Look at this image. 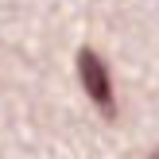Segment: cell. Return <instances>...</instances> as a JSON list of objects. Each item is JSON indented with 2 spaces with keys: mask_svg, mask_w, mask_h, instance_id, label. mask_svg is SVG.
<instances>
[{
  "mask_svg": "<svg viewBox=\"0 0 159 159\" xmlns=\"http://www.w3.org/2000/svg\"><path fill=\"white\" fill-rule=\"evenodd\" d=\"M78 78H82V89L89 93V101L109 116V120H113V116H116L113 82H109V70H105V62H101L97 51H89V47H82V51H78Z\"/></svg>",
  "mask_w": 159,
  "mask_h": 159,
  "instance_id": "obj_1",
  "label": "cell"
},
{
  "mask_svg": "<svg viewBox=\"0 0 159 159\" xmlns=\"http://www.w3.org/2000/svg\"><path fill=\"white\" fill-rule=\"evenodd\" d=\"M152 159H159V152H152Z\"/></svg>",
  "mask_w": 159,
  "mask_h": 159,
  "instance_id": "obj_2",
  "label": "cell"
}]
</instances>
